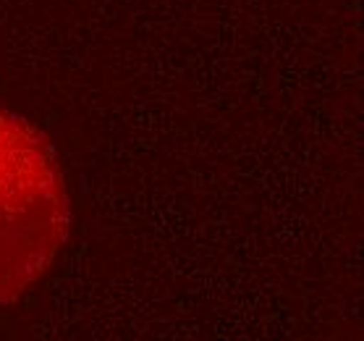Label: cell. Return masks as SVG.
<instances>
[{
	"label": "cell",
	"mask_w": 364,
	"mask_h": 341,
	"mask_svg": "<svg viewBox=\"0 0 364 341\" xmlns=\"http://www.w3.org/2000/svg\"><path fill=\"white\" fill-rule=\"evenodd\" d=\"M66 179L45 134L0 108V305L24 297L68 239Z\"/></svg>",
	"instance_id": "1"
}]
</instances>
